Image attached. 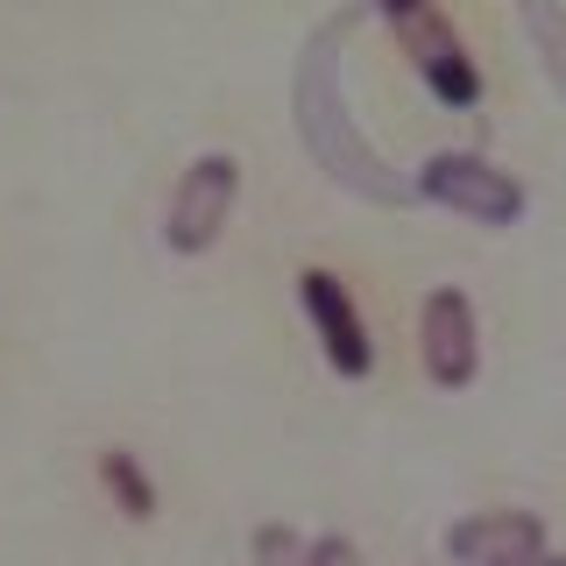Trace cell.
<instances>
[{"label": "cell", "instance_id": "6da1fadb", "mask_svg": "<svg viewBox=\"0 0 566 566\" xmlns=\"http://www.w3.org/2000/svg\"><path fill=\"white\" fill-rule=\"evenodd\" d=\"M340 35H347V14H333V22L305 43V57H297V85H291L297 135H305V149L318 156V170H326L333 185H347L354 199L403 206V199H418L411 177L389 170L382 156L354 135V120H347V99H340Z\"/></svg>", "mask_w": 566, "mask_h": 566}, {"label": "cell", "instance_id": "7a4b0ae2", "mask_svg": "<svg viewBox=\"0 0 566 566\" xmlns=\"http://www.w3.org/2000/svg\"><path fill=\"white\" fill-rule=\"evenodd\" d=\"M368 8L389 22L397 50L411 57L424 93L447 106V114H474V106H482V64L468 57V43H460V29L447 22L439 0H368Z\"/></svg>", "mask_w": 566, "mask_h": 566}, {"label": "cell", "instance_id": "3957f363", "mask_svg": "<svg viewBox=\"0 0 566 566\" xmlns=\"http://www.w3.org/2000/svg\"><path fill=\"white\" fill-rule=\"evenodd\" d=\"M411 191L439 212H460L468 227H517L524 220V185L482 149H439L424 156Z\"/></svg>", "mask_w": 566, "mask_h": 566}, {"label": "cell", "instance_id": "277c9868", "mask_svg": "<svg viewBox=\"0 0 566 566\" xmlns=\"http://www.w3.org/2000/svg\"><path fill=\"white\" fill-rule=\"evenodd\" d=\"M234 199H241V164H234V156H220V149L199 156V164L177 177L170 212H164L170 255H206V248L227 234V220H234Z\"/></svg>", "mask_w": 566, "mask_h": 566}, {"label": "cell", "instance_id": "5b68a950", "mask_svg": "<svg viewBox=\"0 0 566 566\" xmlns=\"http://www.w3.org/2000/svg\"><path fill=\"white\" fill-rule=\"evenodd\" d=\"M418 361L432 389H468L482 376V318H474V297L460 283H439L418 305Z\"/></svg>", "mask_w": 566, "mask_h": 566}, {"label": "cell", "instance_id": "8992f818", "mask_svg": "<svg viewBox=\"0 0 566 566\" xmlns=\"http://www.w3.org/2000/svg\"><path fill=\"white\" fill-rule=\"evenodd\" d=\"M297 305H305L312 333H318V354H326L333 376L361 382L376 368V340H368V318L354 305V291L333 270H297Z\"/></svg>", "mask_w": 566, "mask_h": 566}, {"label": "cell", "instance_id": "52a82bcc", "mask_svg": "<svg viewBox=\"0 0 566 566\" xmlns=\"http://www.w3.org/2000/svg\"><path fill=\"white\" fill-rule=\"evenodd\" d=\"M447 559L453 566H503V559H524L545 545V517L531 510H474V517L447 524Z\"/></svg>", "mask_w": 566, "mask_h": 566}, {"label": "cell", "instance_id": "ba28073f", "mask_svg": "<svg viewBox=\"0 0 566 566\" xmlns=\"http://www.w3.org/2000/svg\"><path fill=\"white\" fill-rule=\"evenodd\" d=\"M517 22H524V43H531V57H538L545 85H553L559 106H566V0H517Z\"/></svg>", "mask_w": 566, "mask_h": 566}, {"label": "cell", "instance_id": "9c48e42d", "mask_svg": "<svg viewBox=\"0 0 566 566\" xmlns=\"http://www.w3.org/2000/svg\"><path fill=\"white\" fill-rule=\"evenodd\" d=\"M99 489L114 495V510L128 524H149L156 517V482H149V468H142L128 447H106L99 453Z\"/></svg>", "mask_w": 566, "mask_h": 566}, {"label": "cell", "instance_id": "30bf717a", "mask_svg": "<svg viewBox=\"0 0 566 566\" xmlns=\"http://www.w3.org/2000/svg\"><path fill=\"white\" fill-rule=\"evenodd\" d=\"M255 566H318L312 538H297L291 524H262L255 531Z\"/></svg>", "mask_w": 566, "mask_h": 566}, {"label": "cell", "instance_id": "8fae6325", "mask_svg": "<svg viewBox=\"0 0 566 566\" xmlns=\"http://www.w3.org/2000/svg\"><path fill=\"white\" fill-rule=\"evenodd\" d=\"M312 559H318V566H368V559H361V545H354V538H340V531L312 538Z\"/></svg>", "mask_w": 566, "mask_h": 566}, {"label": "cell", "instance_id": "7c38bea8", "mask_svg": "<svg viewBox=\"0 0 566 566\" xmlns=\"http://www.w3.org/2000/svg\"><path fill=\"white\" fill-rule=\"evenodd\" d=\"M503 566H566V553H553V545H538V553H524V559H503Z\"/></svg>", "mask_w": 566, "mask_h": 566}]
</instances>
